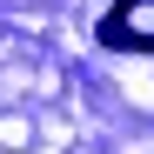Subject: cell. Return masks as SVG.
I'll use <instances>...</instances> for the list:
<instances>
[{
  "mask_svg": "<svg viewBox=\"0 0 154 154\" xmlns=\"http://www.w3.org/2000/svg\"><path fill=\"white\" fill-rule=\"evenodd\" d=\"M100 40L107 47H134V54H154V0H114V14L100 20Z\"/></svg>",
  "mask_w": 154,
  "mask_h": 154,
  "instance_id": "6da1fadb",
  "label": "cell"
}]
</instances>
